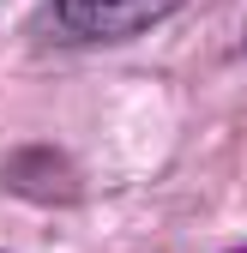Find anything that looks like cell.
<instances>
[{"instance_id":"6da1fadb","label":"cell","mask_w":247,"mask_h":253,"mask_svg":"<svg viewBox=\"0 0 247 253\" xmlns=\"http://www.w3.org/2000/svg\"><path fill=\"white\" fill-rule=\"evenodd\" d=\"M169 12H181V0H48L37 30L54 37L60 48H103L157 30Z\"/></svg>"},{"instance_id":"7a4b0ae2","label":"cell","mask_w":247,"mask_h":253,"mask_svg":"<svg viewBox=\"0 0 247 253\" xmlns=\"http://www.w3.org/2000/svg\"><path fill=\"white\" fill-rule=\"evenodd\" d=\"M235 253H247V247H235Z\"/></svg>"}]
</instances>
